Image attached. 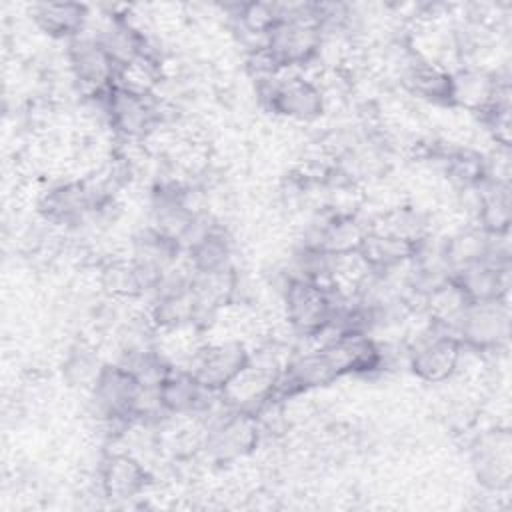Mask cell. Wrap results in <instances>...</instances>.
I'll return each mask as SVG.
<instances>
[{"instance_id":"4","label":"cell","mask_w":512,"mask_h":512,"mask_svg":"<svg viewBox=\"0 0 512 512\" xmlns=\"http://www.w3.org/2000/svg\"><path fill=\"white\" fill-rule=\"evenodd\" d=\"M140 390L142 384L128 368L112 360L104 362L88 390V400L92 416L112 438H120L128 424L134 422Z\"/></svg>"},{"instance_id":"16","label":"cell","mask_w":512,"mask_h":512,"mask_svg":"<svg viewBox=\"0 0 512 512\" xmlns=\"http://www.w3.org/2000/svg\"><path fill=\"white\" fill-rule=\"evenodd\" d=\"M510 184L486 182L478 184V200L472 224L488 234L510 232L512 208H510Z\"/></svg>"},{"instance_id":"15","label":"cell","mask_w":512,"mask_h":512,"mask_svg":"<svg viewBox=\"0 0 512 512\" xmlns=\"http://www.w3.org/2000/svg\"><path fill=\"white\" fill-rule=\"evenodd\" d=\"M32 22L50 38L72 40L86 32L90 8L76 2H36L30 6Z\"/></svg>"},{"instance_id":"1","label":"cell","mask_w":512,"mask_h":512,"mask_svg":"<svg viewBox=\"0 0 512 512\" xmlns=\"http://www.w3.org/2000/svg\"><path fill=\"white\" fill-rule=\"evenodd\" d=\"M200 418L204 420V444L200 456L210 464H238L252 456L264 438L258 418L228 408L220 394Z\"/></svg>"},{"instance_id":"6","label":"cell","mask_w":512,"mask_h":512,"mask_svg":"<svg viewBox=\"0 0 512 512\" xmlns=\"http://www.w3.org/2000/svg\"><path fill=\"white\" fill-rule=\"evenodd\" d=\"M108 128L122 142H146L166 124V104L158 94H138L112 86L106 94Z\"/></svg>"},{"instance_id":"13","label":"cell","mask_w":512,"mask_h":512,"mask_svg":"<svg viewBox=\"0 0 512 512\" xmlns=\"http://www.w3.org/2000/svg\"><path fill=\"white\" fill-rule=\"evenodd\" d=\"M158 392L168 416H202L218 400V392L202 386L184 366H172Z\"/></svg>"},{"instance_id":"5","label":"cell","mask_w":512,"mask_h":512,"mask_svg":"<svg viewBox=\"0 0 512 512\" xmlns=\"http://www.w3.org/2000/svg\"><path fill=\"white\" fill-rule=\"evenodd\" d=\"M280 302L282 320L286 322L288 330L296 336V340H318L332 318L336 290L328 284L288 276L280 292Z\"/></svg>"},{"instance_id":"8","label":"cell","mask_w":512,"mask_h":512,"mask_svg":"<svg viewBox=\"0 0 512 512\" xmlns=\"http://www.w3.org/2000/svg\"><path fill=\"white\" fill-rule=\"evenodd\" d=\"M66 64L80 96L100 94L116 84L118 66L88 30L68 42Z\"/></svg>"},{"instance_id":"9","label":"cell","mask_w":512,"mask_h":512,"mask_svg":"<svg viewBox=\"0 0 512 512\" xmlns=\"http://www.w3.org/2000/svg\"><path fill=\"white\" fill-rule=\"evenodd\" d=\"M470 464L476 480L488 492H504L512 478V438L508 426L482 430L470 446Z\"/></svg>"},{"instance_id":"14","label":"cell","mask_w":512,"mask_h":512,"mask_svg":"<svg viewBox=\"0 0 512 512\" xmlns=\"http://www.w3.org/2000/svg\"><path fill=\"white\" fill-rule=\"evenodd\" d=\"M452 278L470 302L508 300L510 262L486 258L456 270Z\"/></svg>"},{"instance_id":"11","label":"cell","mask_w":512,"mask_h":512,"mask_svg":"<svg viewBox=\"0 0 512 512\" xmlns=\"http://www.w3.org/2000/svg\"><path fill=\"white\" fill-rule=\"evenodd\" d=\"M152 480L150 466L126 448L106 452L96 468V484L100 494L114 502L144 496Z\"/></svg>"},{"instance_id":"10","label":"cell","mask_w":512,"mask_h":512,"mask_svg":"<svg viewBox=\"0 0 512 512\" xmlns=\"http://www.w3.org/2000/svg\"><path fill=\"white\" fill-rule=\"evenodd\" d=\"M250 360V344L238 338H210L196 350L188 370L208 390L220 392Z\"/></svg>"},{"instance_id":"3","label":"cell","mask_w":512,"mask_h":512,"mask_svg":"<svg viewBox=\"0 0 512 512\" xmlns=\"http://www.w3.org/2000/svg\"><path fill=\"white\" fill-rule=\"evenodd\" d=\"M256 86L262 104L272 114L296 124H312L320 120L328 108L324 88L316 76H308L306 70H282Z\"/></svg>"},{"instance_id":"17","label":"cell","mask_w":512,"mask_h":512,"mask_svg":"<svg viewBox=\"0 0 512 512\" xmlns=\"http://www.w3.org/2000/svg\"><path fill=\"white\" fill-rule=\"evenodd\" d=\"M106 360L100 358L98 348L90 342H76L74 346L68 348L62 364L64 378L70 386L84 388L86 392L94 384L98 372L102 370Z\"/></svg>"},{"instance_id":"7","label":"cell","mask_w":512,"mask_h":512,"mask_svg":"<svg viewBox=\"0 0 512 512\" xmlns=\"http://www.w3.org/2000/svg\"><path fill=\"white\" fill-rule=\"evenodd\" d=\"M456 336L462 346L494 356L502 354L510 340V304L508 300L470 302Z\"/></svg>"},{"instance_id":"2","label":"cell","mask_w":512,"mask_h":512,"mask_svg":"<svg viewBox=\"0 0 512 512\" xmlns=\"http://www.w3.org/2000/svg\"><path fill=\"white\" fill-rule=\"evenodd\" d=\"M404 336L406 366L420 382L444 384L456 376L462 344L454 332L434 324L422 312V322L416 326L408 322Z\"/></svg>"},{"instance_id":"12","label":"cell","mask_w":512,"mask_h":512,"mask_svg":"<svg viewBox=\"0 0 512 512\" xmlns=\"http://www.w3.org/2000/svg\"><path fill=\"white\" fill-rule=\"evenodd\" d=\"M506 92H510L506 70L492 72L462 64L450 72L448 106L480 116Z\"/></svg>"}]
</instances>
